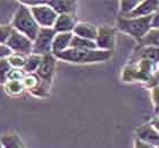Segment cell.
I'll return each mask as SVG.
<instances>
[{"instance_id":"6da1fadb","label":"cell","mask_w":159,"mask_h":148,"mask_svg":"<svg viewBox=\"0 0 159 148\" xmlns=\"http://www.w3.org/2000/svg\"><path fill=\"white\" fill-rule=\"evenodd\" d=\"M157 70L158 65L150 60L129 61L122 70V80L125 82H144L148 84Z\"/></svg>"},{"instance_id":"7a4b0ae2","label":"cell","mask_w":159,"mask_h":148,"mask_svg":"<svg viewBox=\"0 0 159 148\" xmlns=\"http://www.w3.org/2000/svg\"><path fill=\"white\" fill-rule=\"evenodd\" d=\"M111 51L102 50H77L70 48L68 50L57 54L56 58L70 63H94L103 62L111 58Z\"/></svg>"},{"instance_id":"3957f363","label":"cell","mask_w":159,"mask_h":148,"mask_svg":"<svg viewBox=\"0 0 159 148\" xmlns=\"http://www.w3.org/2000/svg\"><path fill=\"white\" fill-rule=\"evenodd\" d=\"M11 26L14 30H16L17 32H20L26 37H29L31 41L35 40V37L39 34L40 28H41L32 15L30 7L23 5V3H20V6L18 7V9L16 10V13L14 15Z\"/></svg>"},{"instance_id":"277c9868","label":"cell","mask_w":159,"mask_h":148,"mask_svg":"<svg viewBox=\"0 0 159 148\" xmlns=\"http://www.w3.org/2000/svg\"><path fill=\"white\" fill-rule=\"evenodd\" d=\"M151 19L152 16L131 18L119 15L117 18V28L140 42L151 30Z\"/></svg>"},{"instance_id":"5b68a950","label":"cell","mask_w":159,"mask_h":148,"mask_svg":"<svg viewBox=\"0 0 159 148\" xmlns=\"http://www.w3.org/2000/svg\"><path fill=\"white\" fill-rule=\"evenodd\" d=\"M20 3L30 7L32 15L35 18L40 27H42V28H52L57 18H58V14L51 7L48 6L44 1H42V0L41 1L25 0V1H20Z\"/></svg>"},{"instance_id":"8992f818","label":"cell","mask_w":159,"mask_h":148,"mask_svg":"<svg viewBox=\"0 0 159 148\" xmlns=\"http://www.w3.org/2000/svg\"><path fill=\"white\" fill-rule=\"evenodd\" d=\"M56 32L53 28H40L39 34L33 41V51L32 53L39 56H46L52 53V43Z\"/></svg>"},{"instance_id":"52a82bcc","label":"cell","mask_w":159,"mask_h":148,"mask_svg":"<svg viewBox=\"0 0 159 148\" xmlns=\"http://www.w3.org/2000/svg\"><path fill=\"white\" fill-rule=\"evenodd\" d=\"M6 45L13 51V53H20L24 56H30L33 51V41H31L29 37L17 32L16 30L13 31Z\"/></svg>"},{"instance_id":"ba28073f","label":"cell","mask_w":159,"mask_h":148,"mask_svg":"<svg viewBox=\"0 0 159 148\" xmlns=\"http://www.w3.org/2000/svg\"><path fill=\"white\" fill-rule=\"evenodd\" d=\"M117 31L108 25H102L98 27V35L96 39V44L99 50L102 51H111L116 45Z\"/></svg>"},{"instance_id":"9c48e42d","label":"cell","mask_w":159,"mask_h":148,"mask_svg":"<svg viewBox=\"0 0 159 148\" xmlns=\"http://www.w3.org/2000/svg\"><path fill=\"white\" fill-rule=\"evenodd\" d=\"M57 60L58 59L56 58V56H53L52 53L42 56L41 65H40L38 71L35 73L41 82H46L48 85H51L53 76H55V71H56Z\"/></svg>"},{"instance_id":"30bf717a","label":"cell","mask_w":159,"mask_h":148,"mask_svg":"<svg viewBox=\"0 0 159 148\" xmlns=\"http://www.w3.org/2000/svg\"><path fill=\"white\" fill-rule=\"evenodd\" d=\"M135 138L155 148L159 147V132L151 123H146L135 129Z\"/></svg>"},{"instance_id":"8fae6325","label":"cell","mask_w":159,"mask_h":148,"mask_svg":"<svg viewBox=\"0 0 159 148\" xmlns=\"http://www.w3.org/2000/svg\"><path fill=\"white\" fill-rule=\"evenodd\" d=\"M135 60H150L153 63L159 65V48L139 44L133 51L129 61Z\"/></svg>"},{"instance_id":"7c38bea8","label":"cell","mask_w":159,"mask_h":148,"mask_svg":"<svg viewBox=\"0 0 159 148\" xmlns=\"http://www.w3.org/2000/svg\"><path fill=\"white\" fill-rule=\"evenodd\" d=\"M158 9L159 0H144V1H141L139 3V6L136 7L132 13H129V15H122V16L131 17V18H134V17H148L152 16Z\"/></svg>"},{"instance_id":"4fadbf2b","label":"cell","mask_w":159,"mask_h":148,"mask_svg":"<svg viewBox=\"0 0 159 148\" xmlns=\"http://www.w3.org/2000/svg\"><path fill=\"white\" fill-rule=\"evenodd\" d=\"M77 23L79 22H77L76 15H72V14L58 15V18L52 28L56 33H73Z\"/></svg>"},{"instance_id":"5bb4252c","label":"cell","mask_w":159,"mask_h":148,"mask_svg":"<svg viewBox=\"0 0 159 148\" xmlns=\"http://www.w3.org/2000/svg\"><path fill=\"white\" fill-rule=\"evenodd\" d=\"M44 2L52 8L58 15L72 14L75 15L77 10V2L73 0H49Z\"/></svg>"},{"instance_id":"9a60e30c","label":"cell","mask_w":159,"mask_h":148,"mask_svg":"<svg viewBox=\"0 0 159 148\" xmlns=\"http://www.w3.org/2000/svg\"><path fill=\"white\" fill-rule=\"evenodd\" d=\"M74 37L73 33H57L52 43V54L57 56L70 48V43Z\"/></svg>"},{"instance_id":"2e32d148","label":"cell","mask_w":159,"mask_h":148,"mask_svg":"<svg viewBox=\"0 0 159 148\" xmlns=\"http://www.w3.org/2000/svg\"><path fill=\"white\" fill-rule=\"evenodd\" d=\"M73 34L76 36L83 37L86 40L96 41L97 35H98V27L94 26L93 24L85 23V22H79L74 28Z\"/></svg>"},{"instance_id":"e0dca14e","label":"cell","mask_w":159,"mask_h":148,"mask_svg":"<svg viewBox=\"0 0 159 148\" xmlns=\"http://www.w3.org/2000/svg\"><path fill=\"white\" fill-rule=\"evenodd\" d=\"M0 142L3 148H27L20 136L15 132H7L1 136Z\"/></svg>"},{"instance_id":"ac0fdd59","label":"cell","mask_w":159,"mask_h":148,"mask_svg":"<svg viewBox=\"0 0 159 148\" xmlns=\"http://www.w3.org/2000/svg\"><path fill=\"white\" fill-rule=\"evenodd\" d=\"M70 48L72 49L77 50H97L98 46L96 44V41H91V40H86L83 37H80L74 35L72 43H70Z\"/></svg>"},{"instance_id":"d6986e66","label":"cell","mask_w":159,"mask_h":148,"mask_svg":"<svg viewBox=\"0 0 159 148\" xmlns=\"http://www.w3.org/2000/svg\"><path fill=\"white\" fill-rule=\"evenodd\" d=\"M41 61H42V56L32 53L30 56H27L23 70L25 71V74H35L41 65Z\"/></svg>"},{"instance_id":"ffe728a7","label":"cell","mask_w":159,"mask_h":148,"mask_svg":"<svg viewBox=\"0 0 159 148\" xmlns=\"http://www.w3.org/2000/svg\"><path fill=\"white\" fill-rule=\"evenodd\" d=\"M3 87H5V92L9 96H18L25 91L23 82L20 80H8L3 85Z\"/></svg>"},{"instance_id":"44dd1931","label":"cell","mask_w":159,"mask_h":148,"mask_svg":"<svg viewBox=\"0 0 159 148\" xmlns=\"http://www.w3.org/2000/svg\"><path fill=\"white\" fill-rule=\"evenodd\" d=\"M139 44H142V45L155 46V48H159V30L151 28L149 33L147 34L146 36L143 37L141 41H140Z\"/></svg>"},{"instance_id":"7402d4cb","label":"cell","mask_w":159,"mask_h":148,"mask_svg":"<svg viewBox=\"0 0 159 148\" xmlns=\"http://www.w3.org/2000/svg\"><path fill=\"white\" fill-rule=\"evenodd\" d=\"M26 58L27 56H24V54L13 53L7 59H8L10 66L13 67V68H15V69H23L24 66H25V62H26Z\"/></svg>"},{"instance_id":"603a6c76","label":"cell","mask_w":159,"mask_h":148,"mask_svg":"<svg viewBox=\"0 0 159 148\" xmlns=\"http://www.w3.org/2000/svg\"><path fill=\"white\" fill-rule=\"evenodd\" d=\"M13 67L10 66L8 59L0 60V85H5L8 82V76Z\"/></svg>"},{"instance_id":"cb8c5ba5","label":"cell","mask_w":159,"mask_h":148,"mask_svg":"<svg viewBox=\"0 0 159 148\" xmlns=\"http://www.w3.org/2000/svg\"><path fill=\"white\" fill-rule=\"evenodd\" d=\"M141 0H123L119 2V9H120V15H129L132 13L136 7L139 6Z\"/></svg>"},{"instance_id":"d4e9b609","label":"cell","mask_w":159,"mask_h":148,"mask_svg":"<svg viewBox=\"0 0 159 148\" xmlns=\"http://www.w3.org/2000/svg\"><path fill=\"white\" fill-rule=\"evenodd\" d=\"M23 82V85L25 87V89L27 91H33L38 85H39L41 80L40 78L38 77L37 74H26V76L24 77V79L22 80Z\"/></svg>"},{"instance_id":"484cf974","label":"cell","mask_w":159,"mask_h":148,"mask_svg":"<svg viewBox=\"0 0 159 148\" xmlns=\"http://www.w3.org/2000/svg\"><path fill=\"white\" fill-rule=\"evenodd\" d=\"M13 26L11 25H0V44H5L8 42L10 35L13 33Z\"/></svg>"},{"instance_id":"4316f807","label":"cell","mask_w":159,"mask_h":148,"mask_svg":"<svg viewBox=\"0 0 159 148\" xmlns=\"http://www.w3.org/2000/svg\"><path fill=\"white\" fill-rule=\"evenodd\" d=\"M25 76H26V74H25V71L23 69H15V68H13L10 70L9 76H8V80H20L22 82Z\"/></svg>"},{"instance_id":"83f0119b","label":"cell","mask_w":159,"mask_h":148,"mask_svg":"<svg viewBox=\"0 0 159 148\" xmlns=\"http://www.w3.org/2000/svg\"><path fill=\"white\" fill-rule=\"evenodd\" d=\"M151 101H152L155 112L159 113V86L151 88Z\"/></svg>"},{"instance_id":"f1b7e54d","label":"cell","mask_w":159,"mask_h":148,"mask_svg":"<svg viewBox=\"0 0 159 148\" xmlns=\"http://www.w3.org/2000/svg\"><path fill=\"white\" fill-rule=\"evenodd\" d=\"M13 54V51L5 44H0V60L7 59L8 57H10Z\"/></svg>"},{"instance_id":"f546056e","label":"cell","mask_w":159,"mask_h":148,"mask_svg":"<svg viewBox=\"0 0 159 148\" xmlns=\"http://www.w3.org/2000/svg\"><path fill=\"white\" fill-rule=\"evenodd\" d=\"M151 28L159 30V9L152 15V19H151Z\"/></svg>"},{"instance_id":"4dcf8cb0","label":"cell","mask_w":159,"mask_h":148,"mask_svg":"<svg viewBox=\"0 0 159 148\" xmlns=\"http://www.w3.org/2000/svg\"><path fill=\"white\" fill-rule=\"evenodd\" d=\"M134 148H155V147L148 145V144H146V142H141L140 139L135 138V140H134Z\"/></svg>"},{"instance_id":"1f68e13d","label":"cell","mask_w":159,"mask_h":148,"mask_svg":"<svg viewBox=\"0 0 159 148\" xmlns=\"http://www.w3.org/2000/svg\"><path fill=\"white\" fill-rule=\"evenodd\" d=\"M150 123H151V125H152L153 127H155V129H156L157 131L159 132V116H157V118L153 119V120L151 122H150Z\"/></svg>"},{"instance_id":"d6a6232c","label":"cell","mask_w":159,"mask_h":148,"mask_svg":"<svg viewBox=\"0 0 159 148\" xmlns=\"http://www.w3.org/2000/svg\"><path fill=\"white\" fill-rule=\"evenodd\" d=\"M0 148H3L2 147V144H1V142H0Z\"/></svg>"},{"instance_id":"836d02e7","label":"cell","mask_w":159,"mask_h":148,"mask_svg":"<svg viewBox=\"0 0 159 148\" xmlns=\"http://www.w3.org/2000/svg\"><path fill=\"white\" fill-rule=\"evenodd\" d=\"M158 69H159V65H158Z\"/></svg>"},{"instance_id":"e575fe53","label":"cell","mask_w":159,"mask_h":148,"mask_svg":"<svg viewBox=\"0 0 159 148\" xmlns=\"http://www.w3.org/2000/svg\"><path fill=\"white\" fill-rule=\"evenodd\" d=\"M158 148H159V147H158Z\"/></svg>"}]
</instances>
